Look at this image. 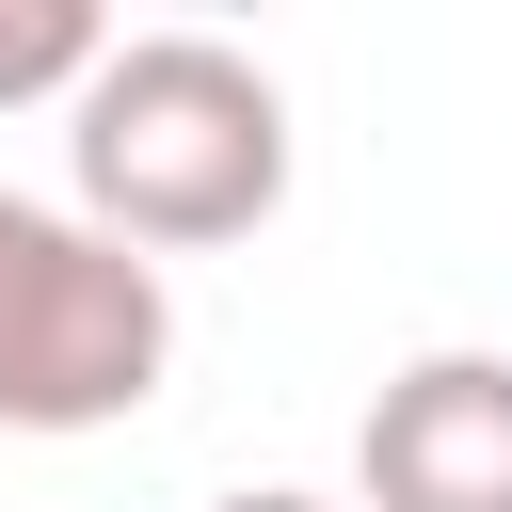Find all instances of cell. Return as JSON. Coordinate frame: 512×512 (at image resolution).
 <instances>
[{
  "instance_id": "cell-2",
  "label": "cell",
  "mask_w": 512,
  "mask_h": 512,
  "mask_svg": "<svg viewBox=\"0 0 512 512\" xmlns=\"http://www.w3.org/2000/svg\"><path fill=\"white\" fill-rule=\"evenodd\" d=\"M176 368L160 256L96 240L48 192H0V432H112Z\"/></svg>"
},
{
  "instance_id": "cell-4",
  "label": "cell",
  "mask_w": 512,
  "mask_h": 512,
  "mask_svg": "<svg viewBox=\"0 0 512 512\" xmlns=\"http://www.w3.org/2000/svg\"><path fill=\"white\" fill-rule=\"evenodd\" d=\"M112 48V16L96 0H0V112H32V96H80V64Z\"/></svg>"
},
{
  "instance_id": "cell-5",
  "label": "cell",
  "mask_w": 512,
  "mask_h": 512,
  "mask_svg": "<svg viewBox=\"0 0 512 512\" xmlns=\"http://www.w3.org/2000/svg\"><path fill=\"white\" fill-rule=\"evenodd\" d=\"M208 512H352V496H304V480H240V496H208Z\"/></svg>"
},
{
  "instance_id": "cell-3",
  "label": "cell",
  "mask_w": 512,
  "mask_h": 512,
  "mask_svg": "<svg viewBox=\"0 0 512 512\" xmlns=\"http://www.w3.org/2000/svg\"><path fill=\"white\" fill-rule=\"evenodd\" d=\"M352 512H512V352L384 368L352 432Z\"/></svg>"
},
{
  "instance_id": "cell-1",
  "label": "cell",
  "mask_w": 512,
  "mask_h": 512,
  "mask_svg": "<svg viewBox=\"0 0 512 512\" xmlns=\"http://www.w3.org/2000/svg\"><path fill=\"white\" fill-rule=\"evenodd\" d=\"M64 176H80V224L128 256L256 240L288 208V96L224 32H112L64 96Z\"/></svg>"
}]
</instances>
